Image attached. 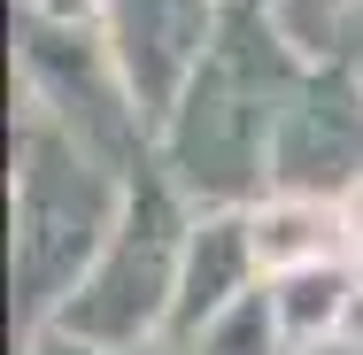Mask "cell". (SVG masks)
Listing matches in <instances>:
<instances>
[{
	"label": "cell",
	"mask_w": 363,
	"mask_h": 355,
	"mask_svg": "<svg viewBox=\"0 0 363 355\" xmlns=\"http://www.w3.org/2000/svg\"><path fill=\"white\" fill-rule=\"evenodd\" d=\"M247 240H255V263L279 278V271H301V263H333V240H348V216L333 201L286 193V201H263L247 216Z\"/></svg>",
	"instance_id": "cell-1"
},
{
	"label": "cell",
	"mask_w": 363,
	"mask_h": 355,
	"mask_svg": "<svg viewBox=\"0 0 363 355\" xmlns=\"http://www.w3.org/2000/svg\"><path fill=\"white\" fill-rule=\"evenodd\" d=\"M247 271H263L255 263V240H247V224H201V240L186 247V278L170 286V293H186L178 301V317L186 325H217L224 317V278H247Z\"/></svg>",
	"instance_id": "cell-2"
},
{
	"label": "cell",
	"mask_w": 363,
	"mask_h": 355,
	"mask_svg": "<svg viewBox=\"0 0 363 355\" xmlns=\"http://www.w3.org/2000/svg\"><path fill=\"white\" fill-rule=\"evenodd\" d=\"M363 286L340 271V263H301V271H279V293H271V317L286 325V340H325L348 325Z\"/></svg>",
	"instance_id": "cell-3"
},
{
	"label": "cell",
	"mask_w": 363,
	"mask_h": 355,
	"mask_svg": "<svg viewBox=\"0 0 363 355\" xmlns=\"http://www.w3.org/2000/svg\"><path fill=\"white\" fill-rule=\"evenodd\" d=\"M340 216H348V247L363 255V178L348 186V201H340Z\"/></svg>",
	"instance_id": "cell-4"
}]
</instances>
